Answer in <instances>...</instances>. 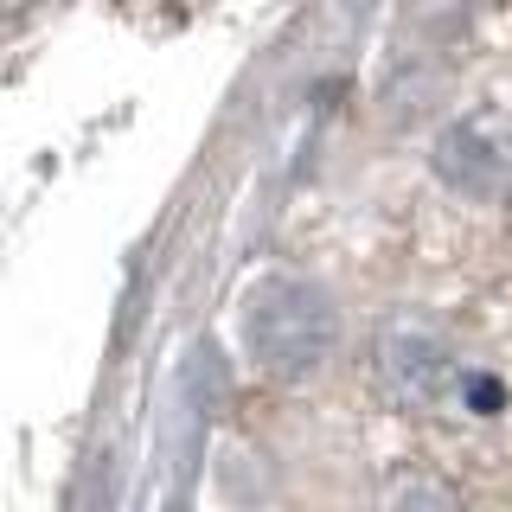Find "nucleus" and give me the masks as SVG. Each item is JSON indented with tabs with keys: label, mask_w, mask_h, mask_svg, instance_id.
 <instances>
[{
	"label": "nucleus",
	"mask_w": 512,
	"mask_h": 512,
	"mask_svg": "<svg viewBox=\"0 0 512 512\" xmlns=\"http://www.w3.org/2000/svg\"><path fill=\"white\" fill-rule=\"evenodd\" d=\"M436 173L461 199H493L506 180H512V154H506V135L493 128V116H461L436 135Z\"/></svg>",
	"instance_id": "obj_3"
},
{
	"label": "nucleus",
	"mask_w": 512,
	"mask_h": 512,
	"mask_svg": "<svg viewBox=\"0 0 512 512\" xmlns=\"http://www.w3.org/2000/svg\"><path fill=\"white\" fill-rule=\"evenodd\" d=\"M237 340H244L256 372L301 384V378H320L340 352V308L314 276L269 269L237 301Z\"/></svg>",
	"instance_id": "obj_1"
},
{
	"label": "nucleus",
	"mask_w": 512,
	"mask_h": 512,
	"mask_svg": "<svg viewBox=\"0 0 512 512\" xmlns=\"http://www.w3.org/2000/svg\"><path fill=\"white\" fill-rule=\"evenodd\" d=\"M372 372H378V391L391 397L397 410H442L448 397L461 391L455 346H448L442 327L423 320V314H391L384 320L378 346H372Z\"/></svg>",
	"instance_id": "obj_2"
},
{
	"label": "nucleus",
	"mask_w": 512,
	"mask_h": 512,
	"mask_svg": "<svg viewBox=\"0 0 512 512\" xmlns=\"http://www.w3.org/2000/svg\"><path fill=\"white\" fill-rule=\"evenodd\" d=\"M384 512H461V500L442 487L436 474H416V468H404L391 480V493H384Z\"/></svg>",
	"instance_id": "obj_4"
}]
</instances>
